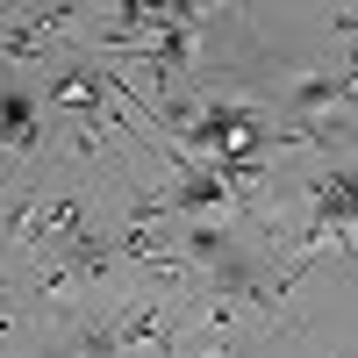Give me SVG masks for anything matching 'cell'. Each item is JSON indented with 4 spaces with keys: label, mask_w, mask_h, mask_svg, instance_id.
Listing matches in <instances>:
<instances>
[{
    "label": "cell",
    "mask_w": 358,
    "mask_h": 358,
    "mask_svg": "<svg viewBox=\"0 0 358 358\" xmlns=\"http://www.w3.org/2000/svg\"><path fill=\"white\" fill-rule=\"evenodd\" d=\"M43 151V101L22 79H0V158H36Z\"/></svg>",
    "instance_id": "1"
},
{
    "label": "cell",
    "mask_w": 358,
    "mask_h": 358,
    "mask_svg": "<svg viewBox=\"0 0 358 358\" xmlns=\"http://www.w3.org/2000/svg\"><path fill=\"white\" fill-rule=\"evenodd\" d=\"M50 129H57V158L79 165V172H101L115 158V122L108 115H57Z\"/></svg>",
    "instance_id": "2"
},
{
    "label": "cell",
    "mask_w": 358,
    "mask_h": 358,
    "mask_svg": "<svg viewBox=\"0 0 358 358\" xmlns=\"http://www.w3.org/2000/svg\"><path fill=\"white\" fill-rule=\"evenodd\" d=\"M351 22H358V15H351V8H337V15H330V36H337V50H344V43H351Z\"/></svg>",
    "instance_id": "3"
}]
</instances>
